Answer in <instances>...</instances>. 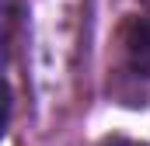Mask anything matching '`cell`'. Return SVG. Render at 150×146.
<instances>
[{
	"label": "cell",
	"instance_id": "obj_2",
	"mask_svg": "<svg viewBox=\"0 0 150 146\" xmlns=\"http://www.w3.org/2000/svg\"><path fill=\"white\" fill-rule=\"evenodd\" d=\"M112 146H136V143H112Z\"/></svg>",
	"mask_w": 150,
	"mask_h": 146
},
{
	"label": "cell",
	"instance_id": "obj_1",
	"mask_svg": "<svg viewBox=\"0 0 150 146\" xmlns=\"http://www.w3.org/2000/svg\"><path fill=\"white\" fill-rule=\"evenodd\" d=\"M122 63L126 70L140 80H150V14L143 18H129L122 25Z\"/></svg>",
	"mask_w": 150,
	"mask_h": 146
},
{
	"label": "cell",
	"instance_id": "obj_3",
	"mask_svg": "<svg viewBox=\"0 0 150 146\" xmlns=\"http://www.w3.org/2000/svg\"><path fill=\"white\" fill-rule=\"evenodd\" d=\"M143 4H147V7H150V0H143Z\"/></svg>",
	"mask_w": 150,
	"mask_h": 146
}]
</instances>
